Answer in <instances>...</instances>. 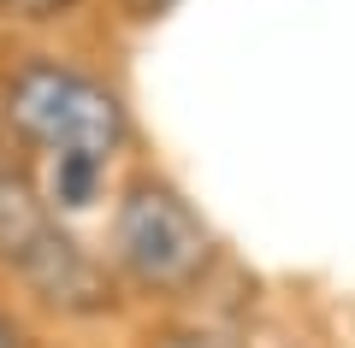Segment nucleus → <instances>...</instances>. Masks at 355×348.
I'll return each instance as SVG.
<instances>
[{"instance_id": "obj_1", "label": "nucleus", "mask_w": 355, "mask_h": 348, "mask_svg": "<svg viewBox=\"0 0 355 348\" xmlns=\"http://www.w3.org/2000/svg\"><path fill=\"white\" fill-rule=\"evenodd\" d=\"M6 118L24 142L48 148L53 160H95L125 142V107L107 83L71 71L60 59H30L6 83Z\"/></svg>"}, {"instance_id": "obj_2", "label": "nucleus", "mask_w": 355, "mask_h": 348, "mask_svg": "<svg viewBox=\"0 0 355 348\" xmlns=\"http://www.w3.org/2000/svg\"><path fill=\"white\" fill-rule=\"evenodd\" d=\"M119 260L148 289H184L207 266V230L160 177H137L119 201Z\"/></svg>"}, {"instance_id": "obj_3", "label": "nucleus", "mask_w": 355, "mask_h": 348, "mask_svg": "<svg viewBox=\"0 0 355 348\" xmlns=\"http://www.w3.org/2000/svg\"><path fill=\"white\" fill-rule=\"evenodd\" d=\"M48 230H53V219H48V207H42L30 172L12 165V160H0V260L18 266Z\"/></svg>"}, {"instance_id": "obj_4", "label": "nucleus", "mask_w": 355, "mask_h": 348, "mask_svg": "<svg viewBox=\"0 0 355 348\" xmlns=\"http://www.w3.org/2000/svg\"><path fill=\"white\" fill-rule=\"evenodd\" d=\"M95 189H101V165H95V160H53L48 195L60 201L65 212H83L89 201H95Z\"/></svg>"}, {"instance_id": "obj_5", "label": "nucleus", "mask_w": 355, "mask_h": 348, "mask_svg": "<svg viewBox=\"0 0 355 348\" xmlns=\"http://www.w3.org/2000/svg\"><path fill=\"white\" fill-rule=\"evenodd\" d=\"M0 348H18V324L12 319H0Z\"/></svg>"}, {"instance_id": "obj_6", "label": "nucleus", "mask_w": 355, "mask_h": 348, "mask_svg": "<svg viewBox=\"0 0 355 348\" xmlns=\"http://www.w3.org/2000/svg\"><path fill=\"white\" fill-rule=\"evenodd\" d=\"M137 6L142 12H160V6H172V0H137Z\"/></svg>"}]
</instances>
